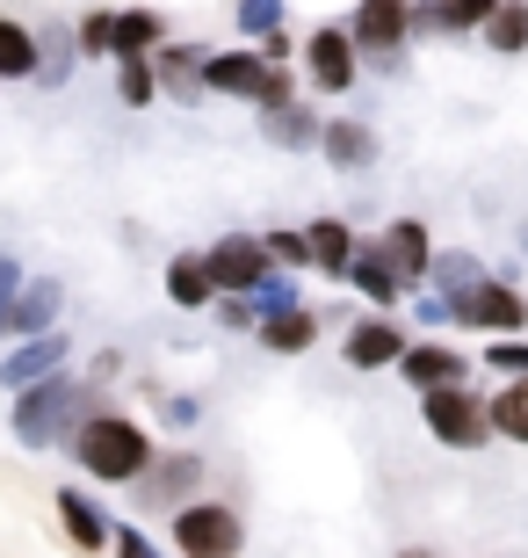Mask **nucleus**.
Segmentation results:
<instances>
[{"label":"nucleus","instance_id":"f257e3e1","mask_svg":"<svg viewBox=\"0 0 528 558\" xmlns=\"http://www.w3.org/2000/svg\"><path fill=\"white\" fill-rule=\"evenodd\" d=\"M145 457H152V450H145V435L131 428V421L102 414V421H87V428H81V464L95 478H138Z\"/></svg>","mask_w":528,"mask_h":558},{"label":"nucleus","instance_id":"f03ea898","mask_svg":"<svg viewBox=\"0 0 528 558\" xmlns=\"http://www.w3.org/2000/svg\"><path fill=\"white\" fill-rule=\"evenodd\" d=\"M87 407V392L81 385H65V377H44V385H29L22 392V407H15V435L22 442H59L65 435V421Z\"/></svg>","mask_w":528,"mask_h":558},{"label":"nucleus","instance_id":"7ed1b4c3","mask_svg":"<svg viewBox=\"0 0 528 558\" xmlns=\"http://www.w3.org/2000/svg\"><path fill=\"white\" fill-rule=\"evenodd\" d=\"M204 81L218 87V95H254V102H268V109H283V102H290V81H283V73H275V65H261V59H240V51L210 59V65H204Z\"/></svg>","mask_w":528,"mask_h":558},{"label":"nucleus","instance_id":"20e7f679","mask_svg":"<svg viewBox=\"0 0 528 558\" xmlns=\"http://www.w3.org/2000/svg\"><path fill=\"white\" fill-rule=\"evenodd\" d=\"M427 428L442 435V442H456V450H470V442H486L492 407H478L464 385H442V392H427Z\"/></svg>","mask_w":528,"mask_h":558},{"label":"nucleus","instance_id":"39448f33","mask_svg":"<svg viewBox=\"0 0 528 558\" xmlns=\"http://www.w3.org/2000/svg\"><path fill=\"white\" fill-rule=\"evenodd\" d=\"M174 544L188 558H232L240 551V522L224 515V508H182L174 515Z\"/></svg>","mask_w":528,"mask_h":558},{"label":"nucleus","instance_id":"423d86ee","mask_svg":"<svg viewBox=\"0 0 528 558\" xmlns=\"http://www.w3.org/2000/svg\"><path fill=\"white\" fill-rule=\"evenodd\" d=\"M449 305H456L464 327H486V333H514L528 319V305L514 298L507 283H478V290H464V298H449Z\"/></svg>","mask_w":528,"mask_h":558},{"label":"nucleus","instance_id":"0eeeda50","mask_svg":"<svg viewBox=\"0 0 528 558\" xmlns=\"http://www.w3.org/2000/svg\"><path fill=\"white\" fill-rule=\"evenodd\" d=\"M406 0H363V15H355V44L363 51H377V59H391L398 51V37H406Z\"/></svg>","mask_w":528,"mask_h":558},{"label":"nucleus","instance_id":"6e6552de","mask_svg":"<svg viewBox=\"0 0 528 558\" xmlns=\"http://www.w3.org/2000/svg\"><path fill=\"white\" fill-rule=\"evenodd\" d=\"M210 276H218V290H254L268 276V247H254V240H218V247H210Z\"/></svg>","mask_w":528,"mask_h":558},{"label":"nucleus","instance_id":"1a4fd4ad","mask_svg":"<svg viewBox=\"0 0 528 558\" xmlns=\"http://www.w3.org/2000/svg\"><path fill=\"white\" fill-rule=\"evenodd\" d=\"M347 363H363V371L406 363V333L391 327V319H369V327H355V333H347Z\"/></svg>","mask_w":528,"mask_h":558},{"label":"nucleus","instance_id":"9d476101","mask_svg":"<svg viewBox=\"0 0 528 558\" xmlns=\"http://www.w3.org/2000/svg\"><path fill=\"white\" fill-rule=\"evenodd\" d=\"M398 371H406L413 385H427V392H442V385H464V355L442 349V341H427V349H406Z\"/></svg>","mask_w":528,"mask_h":558},{"label":"nucleus","instance_id":"9b49d317","mask_svg":"<svg viewBox=\"0 0 528 558\" xmlns=\"http://www.w3.org/2000/svg\"><path fill=\"white\" fill-rule=\"evenodd\" d=\"M59 363H65V341H59V333H44V341H29L22 355H8V363H0V377L29 392V385H44V377L59 371Z\"/></svg>","mask_w":528,"mask_h":558},{"label":"nucleus","instance_id":"f8f14e48","mask_svg":"<svg viewBox=\"0 0 528 558\" xmlns=\"http://www.w3.org/2000/svg\"><path fill=\"white\" fill-rule=\"evenodd\" d=\"M311 73H319V87H347L355 81V44L341 29H319L311 37Z\"/></svg>","mask_w":528,"mask_h":558},{"label":"nucleus","instance_id":"ddd939ff","mask_svg":"<svg viewBox=\"0 0 528 558\" xmlns=\"http://www.w3.org/2000/svg\"><path fill=\"white\" fill-rule=\"evenodd\" d=\"M305 240H311V262H319L326 276L355 269V254H347V247H355V240H347V226H341V218H326V226H311Z\"/></svg>","mask_w":528,"mask_h":558},{"label":"nucleus","instance_id":"4468645a","mask_svg":"<svg viewBox=\"0 0 528 558\" xmlns=\"http://www.w3.org/2000/svg\"><path fill=\"white\" fill-rule=\"evenodd\" d=\"M22 73H37V37L22 22H0V81H22Z\"/></svg>","mask_w":528,"mask_h":558},{"label":"nucleus","instance_id":"2eb2a0df","mask_svg":"<svg viewBox=\"0 0 528 558\" xmlns=\"http://www.w3.org/2000/svg\"><path fill=\"white\" fill-rule=\"evenodd\" d=\"M384 254H391V262H398V276H427V269H434V262H427V232L413 226V218H406V226H391Z\"/></svg>","mask_w":528,"mask_h":558},{"label":"nucleus","instance_id":"dca6fc26","mask_svg":"<svg viewBox=\"0 0 528 558\" xmlns=\"http://www.w3.org/2000/svg\"><path fill=\"white\" fill-rule=\"evenodd\" d=\"M59 515H65V530H73V544L81 551H102V515H95V500H81V494H59Z\"/></svg>","mask_w":528,"mask_h":558},{"label":"nucleus","instance_id":"f3484780","mask_svg":"<svg viewBox=\"0 0 528 558\" xmlns=\"http://www.w3.org/2000/svg\"><path fill=\"white\" fill-rule=\"evenodd\" d=\"M210 283H218V276H210V254H204V262L188 254V262H174V269H167V290H174V305H204Z\"/></svg>","mask_w":528,"mask_h":558},{"label":"nucleus","instance_id":"a211bd4d","mask_svg":"<svg viewBox=\"0 0 528 558\" xmlns=\"http://www.w3.org/2000/svg\"><path fill=\"white\" fill-rule=\"evenodd\" d=\"M51 312H59V283H22V298H15V327L22 333H44Z\"/></svg>","mask_w":528,"mask_h":558},{"label":"nucleus","instance_id":"6ab92c4d","mask_svg":"<svg viewBox=\"0 0 528 558\" xmlns=\"http://www.w3.org/2000/svg\"><path fill=\"white\" fill-rule=\"evenodd\" d=\"M492 15H500V0H434V8H427L434 29H478V22H492Z\"/></svg>","mask_w":528,"mask_h":558},{"label":"nucleus","instance_id":"aec40b11","mask_svg":"<svg viewBox=\"0 0 528 558\" xmlns=\"http://www.w3.org/2000/svg\"><path fill=\"white\" fill-rule=\"evenodd\" d=\"M355 283H363L369 298H377V305H391L406 276H398V262H391V254H363V262H355Z\"/></svg>","mask_w":528,"mask_h":558},{"label":"nucleus","instance_id":"412c9836","mask_svg":"<svg viewBox=\"0 0 528 558\" xmlns=\"http://www.w3.org/2000/svg\"><path fill=\"white\" fill-rule=\"evenodd\" d=\"M326 153H333L341 167H369V160H377V138H369L363 124H333V131H326Z\"/></svg>","mask_w":528,"mask_h":558},{"label":"nucleus","instance_id":"4be33fe9","mask_svg":"<svg viewBox=\"0 0 528 558\" xmlns=\"http://www.w3.org/2000/svg\"><path fill=\"white\" fill-rule=\"evenodd\" d=\"M492 428L514 435V442H528V377H521V385H507V392L492 399Z\"/></svg>","mask_w":528,"mask_h":558},{"label":"nucleus","instance_id":"5701e85b","mask_svg":"<svg viewBox=\"0 0 528 558\" xmlns=\"http://www.w3.org/2000/svg\"><path fill=\"white\" fill-rule=\"evenodd\" d=\"M486 37H492V51H521L528 44V8L521 0H500V15L486 22Z\"/></svg>","mask_w":528,"mask_h":558},{"label":"nucleus","instance_id":"b1692460","mask_svg":"<svg viewBox=\"0 0 528 558\" xmlns=\"http://www.w3.org/2000/svg\"><path fill=\"white\" fill-rule=\"evenodd\" d=\"M261 333H268V349H311V333H319V327H311V312L290 305V312H275Z\"/></svg>","mask_w":528,"mask_h":558},{"label":"nucleus","instance_id":"393cba45","mask_svg":"<svg viewBox=\"0 0 528 558\" xmlns=\"http://www.w3.org/2000/svg\"><path fill=\"white\" fill-rule=\"evenodd\" d=\"M160 37V15H145V8H131V15H116V44L109 51H123V59H138L145 44Z\"/></svg>","mask_w":528,"mask_h":558},{"label":"nucleus","instance_id":"a878e982","mask_svg":"<svg viewBox=\"0 0 528 558\" xmlns=\"http://www.w3.org/2000/svg\"><path fill=\"white\" fill-rule=\"evenodd\" d=\"M434 283L449 290V298H464V290H478V262H470V254H442V262H434Z\"/></svg>","mask_w":528,"mask_h":558},{"label":"nucleus","instance_id":"bb28decb","mask_svg":"<svg viewBox=\"0 0 528 558\" xmlns=\"http://www.w3.org/2000/svg\"><path fill=\"white\" fill-rule=\"evenodd\" d=\"M240 29H246V37H283V0H246Z\"/></svg>","mask_w":528,"mask_h":558},{"label":"nucleus","instance_id":"cd10ccee","mask_svg":"<svg viewBox=\"0 0 528 558\" xmlns=\"http://www.w3.org/2000/svg\"><path fill=\"white\" fill-rule=\"evenodd\" d=\"M196 478H204V472H196L188 457H174V464H160V478H152V494H160V500H174V494H188Z\"/></svg>","mask_w":528,"mask_h":558},{"label":"nucleus","instance_id":"c85d7f7f","mask_svg":"<svg viewBox=\"0 0 528 558\" xmlns=\"http://www.w3.org/2000/svg\"><path fill=\"white\" fill-rule=\"evenodd\" d=\"M268 131H275V138H283V145H305L311 138V131H319V124H311V117H305V109H275V117H268Z\"/></svg>","mask_w":528,"mask_h":558},{"label":"nucleus","instance_id":"c756f323","mask_svg":"<svg viewBox=\"0 0 528 558\" xmlns=\"http://www.w3.org/2000/svg\"><path fill=\"white\" fill-rule=\"evenodd\" d=\"M254 290H261V312H268V319H275V312H290V305H297V283H290V276H261V283H254Z\"/></svg>","mask_w":528,"mask_h":558},{"label":"nucleus","instance_id":"7c9ffc66","mask_svg":"<svg viewBox=\"0 0 528 558\" xmlns=\"http://www.w3.org/2000/svg\"><path fill=\"white\" fill-rule=\"evenodd\" d=\"M492 371H507V377H528V349L521 341H507V333H500V341H492V355H486Z\"/></svg>","mask_w":528,"mask_h":558},{"label":"nucleus","instance_id":"2f4dec72","mask_svg":"<svg viewBox=\"0 0 528 558\" xmlns=\"http://www.w3.org/2000/svg\"><path fill=\"white\" fill-rule=\"evenodd\" d=\"M15 298H22V276H15V262L0 254V327H15Z\"/></svg>","mask_w":528,"mask_h":558},{"label":"nucleus","instance_id":"473e14b6","mask_svg":"<svg viewBox=\"0 0 528 558\" xmlns=\"http://www.w3.org/2000/svg\"><path fill=\"white\" fill-rule=\"evenodd\" d=\"M123 102H152V65H123Z\"/></svg>","mask_w":528,"mask_h":558},{"label":"nucleus","instance_id":"72a5a7b5","mask_svg":"<svg viewBox=\"0 0 528 558\" xmlns=\"http://www.w3.org/2000/svg\"><path fill=\"white\" fill-rule=\"evenodd\" d=\"M81 44H87V51H109V44H116V22H109V15H87L81 22Z\"/></svg>","mask_w":528,"mask_h":558},{"label":"nucleus","instance_id":"f704fd0d","mask_svg":"<svg viewBox=\"0 0 528 558\" xmlns=\"http://www.w3.org/2000/svg\"><path fill=\"white\" fill-rule=\"evenodd\" d=\"M268 247H275V262H311V240H297V232H275Z\"/></svg>","mask_w":528,"mask_h":558},{"label":"nucleus","instance_id":"c9c22d12","mask_svg":"<svg viewBox=\"0 0 528 558\" xmlns=\"http://www.w3.org/2000/svg\"><path fill=\"white\" fill-rule=\"evenodd\" d=\"M116 544H123V558H152V544H145V537H131V530H123Z\"/></svg>","mask_w":528,"mask_h":558},{"label":"nucleus","instance_id":"e433bc0d","mask_svg":"<svg viewBox=\"0 0 528 558\" xmlns=\"http://www.w3.org/2000/svg\"><path fill=\"white\" fill-rule=\"evenodd\" d=\"M413 558H427V551H413Z\"/></svg>","mask_w":528,"mask_h":558}]
</instances>
